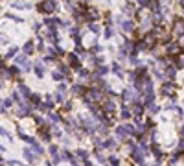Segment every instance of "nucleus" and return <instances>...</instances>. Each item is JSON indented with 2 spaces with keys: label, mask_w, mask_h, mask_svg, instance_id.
<instances>
[{
  "label": "nucleus",
  "mask_w": 184,
  "mask_h": 166,
  "mask_svg": "<svg viewBox=\"0 0 184 166\" xmlns=\"http://www.w3.org/2000/svg\"><path fill=\"white\" fill-rule=\"evenodd\" d=\"M173 32L177 35H184V19H175L173 21Z\"/></svg>",
  "instance_id": "f257e3e1"
},
{
  "label": "nucleus",
  "mask_w": 184,
  "mask_h": 166,
  "mask_svg": "<svg viewBox=\"0 0 184 166\" xmlns=\"http://www.w3.org/2000/svg\"><path fill=\"white\" fill-rule=\"evenodd\" d=\"M53 9H55V4H53V2H46V4H42V6H39V11H46V13H52Z\"/></svg>",
  "instance_id": "f03ea898"
},
{
  "label": "nucleus",
  "mask_w": 184,
  "mask_h": 166,
  "mask_svg": "<svg viewBox=\"0 0 184 166\" xmlns=\"http://www.w3.org/2000/svg\"><path fill=\"white\" fill-rule=\"evenodd\" d=\"M116 137H118V140H125L127 138V131H125L123 125H118L116 127Z\"/></svg>",
  "instance_id": "7ed1b4c3"
},
{
  "label": "nucleus",
  "mask_w": 184,
  "mask_h": 166,
  "mask_svg": "<svg viewBox=\"0 0 184 166\" xmlns=\"http://www.w3.org/2000/svg\"><path fill=\"white\" fill-rule=\"evenodd\" d=\"M72 92L77 94V96H85L87 90H85V87H83V85H74V87H72Z\"/></svg>",
  "instance_id": "20e7f679"
},
{
  "label": "nucleus",
  "mask_w": 184,
  "mask_h": 166,
  "mask_svg": "<svg viewBox=\"0 0 184 166\" xmlns=\"http://www.w3.org/2000/svg\"><path fill=\"white\" fill-rule=\"evenodd\" d=\"M133 96H136V92H133L131 89H125V90L122 92V98H123V100H131Z\"/></svg>",
  "instance_id": "39448f33"
},
{
  "label": "nucleus",
  "mask_w": 184,
  "mask_h": 166,
  "mask_svg": "<svg viewBox=\"0 0 184 166\" xmlns=\"http://www.w3.org/2000/svg\"><path fill=\"white\" fill-rule=\"evenodd\" d=\"M17 63H18V65H22V67L26 68V70L29 68V63H28V59L24 57V55H18V57H17Z\"/></svg>",
  "instance_id": "423d86ee"
},
{
  "label": "nucleus",
  "mask_w": 184,
  "mask_h": 166,
  "mask_svg": "<svg viewBox=\"0 0 184 166\" xmlns=\"http://www.w3.org/2000/svg\"><path fill=\"white\" fill-rule=\"evenodd\" d=\"M122 28H123V30H127V32H133V30H135V24H133L131 21H123Z\"/></svg>",
  "instance_id": "0eeeda50"
},
{
  "label": "nucleus",
  "mask_w": 184,
  "mask_h": 166,
  "mask_svg": "<svg viewBox=\"0 0 184 166\" xmlns=\"http://www.w3.org/2000/svg\"><path fill=\"white\" fill-rule=\"evenodd\" d=\"M35 74H37L39 78H42V76H44V67H42L41 63H37V65H35Z\"/></svg>",
  "instance_id": "6e6552de"
},
{
  "label": "nucleus",
  "mask_w": 184,
  "mask_h": 166,
  "mask_svg": "<svg viewBox=\"0 0 184 166\" xmlns=\"http://www.w3.org/2000/svg\"><path fill=\"white\" fill-rule=\"evenodd\" d=\"M70 65L74 68H81L79 67V61H77V57H76V54H70Z\"/></svg>",
  "instance_id": "1a4fd4ad"
},
{
  "label": "nucleus",
  "mask_w": 184,
  "mask_h": 166,
  "mask_svg": "<svg viewBox=\"0 0 184 166\" xmlns=\"http://www.w3.org/2000/svg\"><path fill=\"white\" fill-rule=\"evenodd\" d=\"M162 94H166V96H168V94H173V85H164V87H162Z\"/></svg>",
  "instance_id": "9d476101"
},
{
  "label": "nucleus",
  "mask_w": 184,
  "mask_h": 166,
  "mask_svg": "<svg viewBox=\"0 0 184 166\" xmlns=\"http://www.w3.org/2000/svg\"><path fill=\"white\" fill-rule=\"evenodd\" d=\"M112 70H114V74H116V76H118V78H123V72H122V68H120V67H118V65H116V63H114V65H112Z\"/></svg>",
  "instance_id": "9b49d317"
},
{
  "label": "nucleus",
  "mask_w": 184,
  "mask_h": 166,
  "mask_svg": "<svg viewBox=\"0 0 184 166\" xmlns=\"http://www.w3.org/2000/svg\"><path fill=\"white\" fill-rule=\"evenodd\" d=\"M168 52H171V54H179V52H181V48H179V44H170V46H168Z\"/></svg>",
  "instance_id": "f8f14e48"
},
{
  "label": "nucleus",
  "mask_w": 184,
  "mask_h": 166,
  "mask_svg": "<svg viewBox=\"0 0 184 166\" xmlns=\"http://www.w3.org/2000/svg\"><path fill=\"white\" fill-rule=\"evenodd\" d=\"M109 72V67H98V72H96V76H103V74H107Z\"/></svg>",
  "instance_id": "ddd939ff"
},
{
  "label": "nucleus",
  "mask_w": 184,
  "mask_h": 166,
  "mask_svg": "<svg viewBox=\"0 0 184 166\" xmlns=\"http://www.w3.org/2000/svg\"><path fill=\"white\" fill-rule=\"evenodd\" d=\"M114 146H116V140H105V142H103V148H114Z\"/></svg>",
  "instance_id": "4468645a"
},
{
  "label": "nucleus",
  "mask_w": 184,
  "mask_h": 166,
  "mask_svg": "<svg viewBox=\"0 0 184 166\" xmlns=\"http://www.w3.org/2000/svg\"><path fill=\"white\" fill-rule=\"evenodd\" d=\"M18 89H21V92L24 94V96H31V92H29V89L26 87V85H21V87H18Z\"/></svg>",
  "instance_id": "2eb2a0df"
},
{
  "label": "nucleus",
  "mask_w": 184,
  "mask_h": 166,
  "mask_svg": "<svg viewBox=\"0 0 184 166\" xmlns=\"http://www.w3.org/2000/svg\"><path fill=\"white\" fill-rule=\"evenodd\" d=\"M31 50H33V43H31V41L24 44V52H26V54H31Z\"/></svg>",
  "instance_id": "dca6fc26"
},
{
  "label": "nucleus",
  "mask_w": 184,
  "mask_h": 166,
  "mask_svg": "<svg viewBox=\"0 0 184 166\" xmlns=\"http://www.w3.org/2000/svg\"><path fill=\"white\" fill-rule=\"evenodd\" d=\"M77 157H81V159H85V160H88V153L85 152V149H77Z\"/></svg>",
  "instance_id": "f3484780"
},
{
  "label": "nucleus",
  "mask_w": 184,
  "mask_h": 166,
  "mask_svg": "<svg viewBox=\"0 0 184 166\" xmlns=\"http://www.w3.org/2000/svg\"><path fill=\"white\" fill-rule=\"evenodd\" d=\"M112 35H114V28H112V26H109V28L105 30V37H107V39H111Z\"/></svg>",
  "instance_id": "a211bd4d"
},
{
  "label": "nucleus",
  "mask_w": 184,
  "mask_h": 166,
  "mask_svg": "<svg viewBox=\"0 0 184 166\" xmlns=\"http://www.w3.org/2000/svg\"><path fill=\"white\" fill-rule=\"evenodd\" d=\"M129 116H131V113H129V109L123 105V107H122V118H129Z\"/></svg>",
  "instance_id": "6ab92c4d"
},
{
  "label": "nucleus",
  "mask_w": 184,
  "mask_h": 166,
  "mask_svg": "<svg viewBox=\"0 0 184 166\" xmlns=\"http://www.w3.org/2000/svg\"><path fill=\"white\" fill-rule=\"evenodd\" d=\"M149 111H151V113H158V111H160V107H158L157 103H149Z\"/></svg>",
  "instance_id": "aec40b11"
},
{
  "label": "nucleus",
  "mask_w": 184,
  "mask_h": 166,
  "mask_svg": "<svg viewBox=\"0 0 184 166\" xmlns=\"http://www.w3.org/2000/svg\"><path fill=\"white\" fill-rule=\"evenodd\" d=\"M105 111H114V102H105Z\"/></svg>",
  "instance_id": "412c9836"
},
{
  "label": "nucleus",
  "mask_w": 184,
  "mask_h": 166,
  "mask_svg": "<svg viewBox=\"0 0 184 166\" xmlns=\"http://www.w3.org/2000/svg\"><path fill=\"white\" fill-rule=\"evenodd\" d=\"M166 74H168V78H170V79H173V78H175V68H168Z\"/></svg>",
  "instance_id": "4be33fe9"
},
{
  "label": "nucleus",
  "mask_w": 184,
  "mask_h": 166,
  "mask_svg": "<svg viewBox=\"0 0 184 166\" xmlns=\"http://www.w3.org/2000/svg\"><path fill=\"white\" fill-rule=\"evenodd\" d=\"M123 127H125V131H127L129 135H135V127H133V125L127 124V125H123Z\"/></svg>",
  "instance_id": "5701e85b"
},
{
  "label": "nucleus",
  "mask_w": 184,
  "mask_h": 166,
  "mask_svg": "<svg viewBox=\"0 0 184 166\" xmlns=\"http://www.w3.org/2000/svg\"><path fill=\"white\" fill-rule=\"evenodd\" d=\"M50 120L55 124V122H59V120H61V116H59V114H52V113H50Z\"/></svg>",
  "instance_id": "b1692460"
},
{
  "label": "nucleus",
  "mask_w": 184,
  "mask_h": 166,
  "mask_svg": "<svg viewBox=\"0 0 184 166\" xmlns=\"http://www.w3.org/2000/svg\"><path fill=\"white\" fill-rule=\"evenodd\" d=\"M88 28L92 30V33H96V35L99 33V26H98V24H90V26H88Z\"/></svg>",
  "instance_id": "393cba45"
},
{
  "label": "nucleus",
  "mask_w": 184,
  "mask_h": 166,
  "mask_svg": "<svg viewBox=\"0 0 184 166\" xmlns=\"http://www.w3.org/2000/svg\"><path fill=\"white\" fill-rule=\"evenodd\" d=\"M24 155H26V159L29 160V163L33 160V155H31V152H29V149H24Z\"/></svg>",
  "instance_id": "a878e982"
},
{
  "label": "nucleus",
  "mask_w": 184,
  "mask_h": 166,
  "mask_svg": "<svg viewBox=\"0 0 184 166\" xmlns=\"http://www.w3.org/2000/svg\"><path fill=\"white\" fill-rule=\"evenodd\" d=\"M53 79H55V81H61V79H63V74H61V72H53Z\"/></svg>",
  "instance_id": "bb28decb"
},
{
  "label": "nucleus",
  "mask_w": 184,
  "mask_h": 166,
  "mask_svg": "<svg viewBox=\"0 0 184 166\" xmlns=\"http://www.w3.org/2000/svg\"><path fill=\"white\" fill-rule=\"evenodd\" d=\"M122 11H123V13H127V15H131V13H133V9H131V6H123V8H122Z\"/></svg>",
  "instance_id": "cd10ccee"
},
{
  "label": "nucleus",
  "mask_w": 184,
  "mask_h": 166,
  "mask_svg": "<svg viewBox=\"0 0 184 166\" xmlns=\"http://www.w3.org/2000/svg\"><path fill=\"white\" fill-rule=\"evenodd\" d=\"M79 76H81V78H88V72L85 68H79Z\"/></svg>",
  "instance_id": "c85d7f7f"
},
{
  "label": "nucleus",
  "mask_w": 184,
  "mask_h": 166,
  "mask_svg": "<svg viewBox=\"0 0 184 166\" xmlns=\"http://www.w3.org/2000/svg\"><path fill=\"white\" fill-rule=\"evenodd\" d=\"M0 133H2V137H6V138H11V135H9L4 127H0Z\"/></svg>",
  "instance_id": "c756f323"
},
{
  "label": "nucleus",
  "mask_w": 184,
  "mask_h": 166,
  "mask_svg": "<svg viewBox=\"0 0 184 166\" xmlns=\"http://www.w3.org/2000/svg\"><path fill=\"white\" fill-rule=\"evenodd\" d=\"M92 52H101V46H99L98 43H94L92 44Z\"/></svg>",
  "instance_id": "7c9ffc66"
},
{
  "label": "nucleus",
  "mask_w": 184,
  "mask_h": 166,
  "mask_svg": "<svg viewBox=\"0 0 184 166\" xmlns=\"http://www.w3.org/2000/svg\"><path fill=\"white\" fill-rule=\"evenodd\" d=\"M50 153H52L53 157H57V148L55 146H50Z\"/></svg>",
  "instance_id": "2f4dec72"
},
{
  "label": "nucleus",
  "mask_w": 184,
  "mask_h": 166,
  "mask_svg": "<svg viewBox=\"0 0 184 166\" xmlns=\"http://www.w3.org/2000/svg\"><path fill=\"white\" fill-rule=\"evenodd\" d=\"M155 76H157L158 79H162V78H164V76H162V70H158V68H157V70H155Z\"/></svg>",
  "instance_id": "473e14b6"
},
{
  "label": "nucleus",
  "mask_w": 184,
  "mask_h": 166,
  "mask_svg": "<svg viewBox=\"0 0 184 166\" xmlns=\"http://www.w3.org/2000/svg\"><path fill=\"white\" fill-rule=\"evenodd\" d=\"M140 6H142V8H147L149 2H147V0H140Z\"/></svg>",
  "instance_id": "72a5a7b5"
},
{
  "label": "nucleus",
  "mask_w": 184,
  "mask_h": 166,
  "mask_svg": "<svg viewBox=\"0 0 184 166\" xmlns=\"http://www.w3.org/2000/svg\"><path fill=\"white\" fill-rule=\"evenodd\" d=\"M181 135H182V137H184V127H182V129H181Z\"/></svg>",
  "instance_id": "f704fd0d"
},
{
  "label": "nucleus",
  "mask_w": 184,
  "mask_h": 166,
  "mask_svg": "<svg viewBox=\"0 0 184 166\" xmlns=\"http://www.w3.org/2000/svg\"><path fill=\"white\" fill-rule=\"evenodd\" d=\"M0 152H4V146H0Z\"/></svg>",
  "instance_id": "c9c22d12"
},
{
  "label": "nucleus",
  "mask_w": 184,
  "mask_h": 166,
  "mask_svg": "<svg viewBox=\"0 0 184 166\" xmlns=\"http://www.w3.org/2000/svg\"><path fill=\"white\" fill-rule=\"evenodd\" d=\"M181 6H182V11H184V2H182V4H181Z\"/></svg>",
  "instance_id": "e433bc0d"
},
{
  "label": "nucleus",
  "mask_w": 184,
  "mask_h": 166,
  "mask_svg": "<svg viewBox=\"0 0 184 166\" xmlns=\"http://www.w3.org/2000/svg\"><path fill=\"white\" fill-rule=\"evenodd\" d=\"M0 68H2V61H0Z\"/></svg>",
  "instance_id": "4c0bfd02"
}]
</instances>
